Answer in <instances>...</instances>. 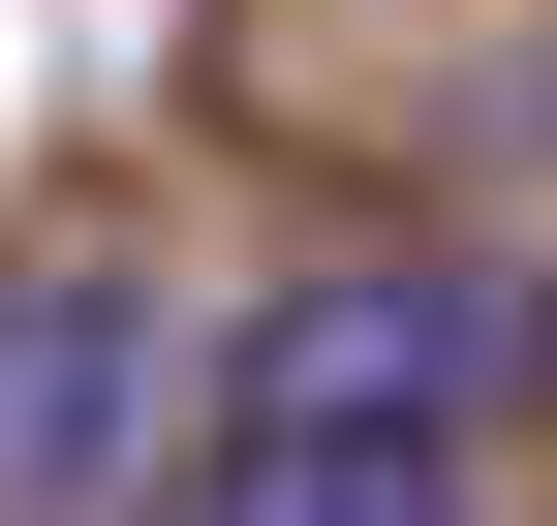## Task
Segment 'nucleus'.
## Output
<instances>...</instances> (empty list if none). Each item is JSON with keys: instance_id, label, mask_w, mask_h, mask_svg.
Listing matches in <instances>:
<instances>
[{"instance_id": "f257e3e1", "label": "nucleus", "mask_w": 557, "mask_h": 526, "mask_svg": "<svg viewBox=\"0 0 557 526\" xmlns=\"http://www.w3.org/2000/svg\"><path fill=\"white\" fill-rule=\"evenodd\" d=\"M218 403L248 434H496L527 403V279H465V248H341V279H278L248 341H218Z\"/></svg>"}, {"instance_id": "f03ea898", "label": "nucleus", "mask_w": 557, "mask_h": 526, "mask_svg": "<svg viewBox=\"0 0 557 526\" xmlns=\"http://www.w3.org/2000/svg\"><path fill=\"white\" fill-rule=\"evenodd\" d=\"M156 434V310L124 279H0V526H94Z\"/></svg>"}, {"instance_id": "7ed1b4c3", "label": "nucleus", "mask_w": 557, "mask_h": 526, "mask_svg": "<svg viewBox=\"0 0 557 526\" xmlns=\"http://www.w3.org/2000/svg\"><path fill=\"white\" fill-rule=\"evenodd\" d=\"M156 526H465V465H434V434H186V465H156Z\"/></svg>"}]
</instances>
